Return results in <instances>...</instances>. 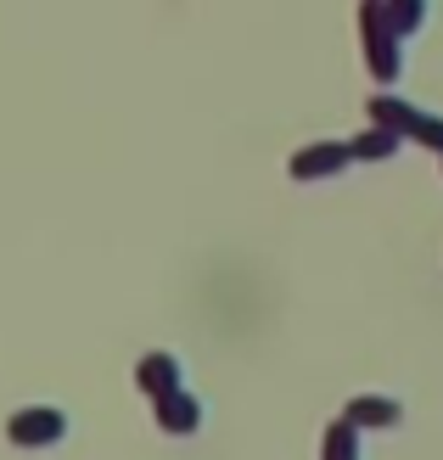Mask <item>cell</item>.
I'll return each instance as SVG.
<instances>
[{"label": "cell", "instance_id": "9c48e42d", "mask_svg": "<svg viewBox=\"0 0 443 460\" xmlns=\"http://www.w3.org/2000/svg\"><path fill=\"white\" fill-rule=\"evenodd\" d=\"M399 146H404V135H399V129H387V124H370L365 135H354V157H370V164L393 157Z\"/></svg>", "mask_w": 443, "mask_h": 460}, {"label": "cell", "instance_id": "277c9868", "mask_svg": "<svg viewBox=\"0 0 443 460\" xmlns=\"http://www.w3.org/2000/svg\"><path fill=\"white\" fill-rule=\"evenodd\" d=\"M348 164H354V146H342V141H315V146L292 152V180H303V186H315V180H332V174H342Z\"/></svg>", "mask_w": 443, "mask_h": 460}, {"label": "cell", "instance_id": "52a82bcc", "mask_svg": "<svg viewBox=\"0 0 443 460\" xmlns=\"http://www.w3.org/2000/svg\"><path fill=\"white\" fill-rule=\"evenodd\" d=\"M157 427H163V432H174V438H185V432H197V427H202V404L180 387V394L157 399Z\"/></svg>", "mask_w": 443, "mask_h": 460}, {"label": "cell", "instance_id": "6da1fadb", "mask_svg": "<svg viewBox=\"0 0 443 460\" xmlns=\"http://www.w3.org/2000/svg\"><path fill=\"white\" fill-rule=\"evenodd\" d=\"M359 40H365V57H370V74H377L382 84H393L404 74V34L393 29V17H387V0H365L359 6Z\"/></svg>", "mask_w": 443, "mask_h": 460}, {"label": "cell", "instance_id": "3957f363", "mask_svg": "<svg viewBox=\"0 0 443 460\" xmlns=\"http://www.w3.org/2000/svg\"><path fill=\"white\" fill-rule=\"evenodd\" d=\"M6 438L17 449H51V444L67 438V416H62L57 404H22L17 416L6 421Z\"/></svg>", "mask_w": 443, "mask_h": 460}, {"label": "cell", "instance_id": "8992f818", "mask_svg": "<svg viewBox=\"0 0 443 460\" xmlns=\"http://www.w3.org/2000/svg\"><path fill=\"white\" fill-rule=\"evenodd\" d=\"M348 421H354L359 432L365 427H399L404 421V404L393 399V394H354V399H348Z\"/></svg>", "mask_w": 443, "mask_h": 460}, {"label": "cell", "instance_id": "30bf717a", "mask_svg": "<svg viewBox=\"0 0 443 460\" xmlns=\"http://www.w3.org/2000/svg\"><path fill=\"white\" fill-rule=\"evenodd\" d=\"M387 17H393L399 34H415L427 22V0H387Z\"/></svg>", "mask_w": 443, "mask_h": 460}, {"label": "cell", "instance_id": "5b68a950", "mask_svg": "<svg viewBox=\"0 0 443 460\" xmlns=\"http://www.w3.org/2000/svg\"><path fill=\"white\" fill-rule=\"evenodd\" d=\"M180 382H185L180 359H174V354H163V349L141 354V365H135V387H141V394H152V399H169V394H180Z\"/></svg>", "mask_w": 443, "mask_h": 460}, {"label": "cell", "instance_id": "7a4b0ae2", "mask_svg": "<svg viewBox=\"0 0 443 460\" xmlns=\"http://www.w3.org/2000/svg\"><path fill=\"white\" fill-rule=\"evenodd\" d=\"M370 124H387V129H399L404 141H421V146L443 152V119L399 102V96H377V102H370Z\"/></svg>", "mask_w": 443, "mask_h": 460}, {"label": "cell", "instance_id": "ba28073f", "mask_svg": "<svg viewBox=\"0 0 443 460\" xmlns=\"http://www.w3.org/2000/svg\"><path fill=\"white\" fill-rule=\"evenodd\" d=\"M320 460H365V444H359V427L354 421H332L325 427V438H320Z\"/></svg>", "mask_w": 443, "mask_h": 460}]
</instances>
